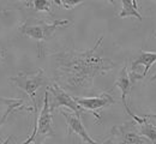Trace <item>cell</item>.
Listing matches in <instances>:
<instances>
[{
  "label": "cell",
  "mask_w": 156,
  "mask_h": 144,
  "mask_svg": "<svg viewBox=\"0 0 156 144\" xmlns=\"http://www.w3.org/2000/svg\"><path fill=\"white\" fill-rule=\"evenodd\" d=\"M9 81L16 88H18L24 94L28 95V97L33 102L34 112H36L40 108L37 91L41 88L47 89L52 83L46 76L43 68H37L36 71H20L18 75L10 77Z\"/></svg>",
  "instance_id": "obj_3"
},
{
  "label": "cell",
  "mask_w": 156,
  "mask_h": 144,
  "mask_svg": "<svg viewBox=\"0 0 156 144\" xmlns=\"http://www.w3.org/2000/svg\"><path fill=\"white\" fill-rule=\"evenodd\" d=\"M55 136L53 126V113L49 107V95L47 89L43 93V103L36 117L33 133L20 144H44V142Z\"/></svg>",
  "instance_id": "obj_4"
},
{
  "label": "cell",
  "mask_w": 156,
  "mask_h": 144,
  "mask_svg": "<svg viewBox=\"0 0 156 144\" xmlns=\"http://www.w3.org/2000/svg\"><path fill=\"white\" fill-rule=\"evenodd\" d=\"M137 127H138L139 133L143 137L149 139L151 142V144H156V126H154L153 124H150L143 117L142 123L137 124Z\"/></svg>",
  "instance_id": "obj_14"
},
{
  "label": "cell",
  "mask_w": 156,
  "mask_h": 144,
  "mask_svg": "<svg viewBox=\"0 0 156 144\" xmlns=\"http://www.w3.org/2000/svg\"><path fill=\"white\" fill-rule=\"evenodd\" d=\"M48 95H49V107L52 113L55 111H60L62 108H67L70 112H73L78 117L82 118L84 109L76 102L75 97L70 95L67 91H65L62 88H60L57 83L52 82L47 88Z\"/></svg>",
  "instance_id": "obj_5"
},
{
  "label": "cell",
  "mask_w": 156,
  "mask_h": 144,
  "mask_svg": "<svg viewBox=\"0 0 156 144\" xmlns=\"http://www.w3.org/2000/svg\"><path fill=\"white\" fill-rule=\"evenodd\" d=\"M59 113L64 117V119L66 121V125H67V135L69 136L73 133V135L78 136L85 144H98L88 133V131L85 130L80 117H78L77 114H75L73 112H69V111H65V109H60Z\"/></svg>",
  "instance_id": "obj_10"
},
{
  "label": "cell",
  "mask_w": 156,
  "mask_h": 144,
  "mask_svg": "<svg viewBox=\"0 0 156 144\" xmlns=\"http://www.w3.org/2000/svg\"><path fill=\"white\" fill-rule=\"evenodd\" d=\"M138 0H122L121 1V10L118 13L119 18L126 17H135L139 22L143 21V17L138 10Z\"/></svg>",
  "instance_id": "obj_12"
},
{
  "label": "cell",
  "mask_w": 156,
  "mask_h": 144,
  "mask_svg": "<svg viewBox=\"0 0 156 144\" xmlns=\"http://www.w3.org/2000/svg\"><path fill=\"white\" fill-rule=\"evenodd\" d=\"M23 5L25 7H30V9H34L36 12L40 13H47L49 16L53 15L52 12V5L53 1H49V0H33V1H25L23 2Z\"/></svg>",
  "instance_id": "obj_13"
},
{
  "label": "cell",
  "mask_w": 156,
  "mask_h": 144,
  "mask_svg": "<svg viewBox=\"0 0 156 144\" xmlns=\"http://www.w3.org/2000/svg\"><path fill=\"white\" fill-rule=\"evenodd\" d=\"M53 4H54V5H58L59 7H61V9H64V10L71 11V10H73L75 7L82 5L83 1H80V0H54Z\"/></svg>",
  "instance_id": "obj_15"
},
{
  "label": "cell",
  "mask_w": 156,
  "mask_h": 144,
  "mask_svg": "<svg viewBox=\"0 0 156 144\" xmlns=\"http://www.w3.org/2000/svg\"><path fill=\"white\" fill-rule=\"evenodd\" d=\"M155 2H156V1H155Z\"/></svg>",
  "instance_id": "obj_20"
},
{
  "label": "cell",
  "mask_w": 156,
  "mask_h": 144,
  "mask_svg": "<svg viewBox=\"0 0 156 144\" xmlns=\"http://www.w3.org/2000/svg\"><path fill=\"white\" fill-rule=\"evenodd\" d=\"M156 81V70H155V72H154V75L151 76V78H150V82H155Z\"/></svg>",
  "instance_id": "obj_19"
},
{
  "label": "cell",
  "mask_w": 156,
  "mask_h": 144,
  "mask_svg": "<svg viewBox=\"0 0 156 144\" xmlns=\"http://www.w3.org/2000/svg\"><path fill=\"white\" fill-rule=\"evenodd\" d=\"M111 133L113 135L114 144H151L149 139L139 133L137 123L132 119L121 125L113 126Z\"/></svg>",
  "instance_id": "obj_7"
},
{
  "label": "cell",
  "mask_w": 156,
  "mask_h": 144,
  "mask_svg": "<svg viewBox=\"0 0 156 144\" xmlns=\"http://www.w3.org/2000/svg\"><path fill=\"white\" fill-rule=\"evenodd\" d=\"M103 36H100L91 48L83 52L65 48L51 54L54 61V81L60 88L76 97L93 91L94 81L111 72L115 64L103 55Z\"/></svg>",
  "instance_id": "obj_1"
},
{
  "label": "cell",
  "mask_w": 156,
  "mask_h": 144,
  "mask_svg": "<svg viewBox=\"0 0 156 144\" xmlns=\"http://www.w3.org/2000/svg\"><path fill=\"white\" fill-rule=\"evenodd\" d=\"M132 85H133V83L131 82V79H130L129 71H127V65H124L122 68H121L120 72H119V76H118L117 81H115L113 88H112L111 90H113L114 88H119V89H120V91H121V103H122V106H124L125 112L131 117L132 120H135L137 124H140L142 120H143V117L136 115V114L131 111L130 104H129V95L131 94Z\"/></svg>",
  "instance_id": "obj_8"
},
{
  "label": "cell",
  "mask_w": 156,
  "mask_h": 144,
  "mask_svg": "<svg viewBox=\"0 0 156 144\" xmlns=\"http://www.w3.org/2000/svg\"><path fill=\"white\" fill-rule=\"evenodd\" d=\"M70 24L71 21L69 19H53L52 22H46V19L33 17L23 22L18 30L22 35L37 42L39 58H43L46 55V43L52 39L57 29L67 26Z\"/></svg>",
  "instance_id": "obj_2"
},
{
  "label": "cell",
  "mask_w": 156,
  "mask_h": 144,
  "mask_svg": "<svg viewBox=\"0 0 156 144\" xmlns=\"http://www.w3.org/2000/svg\"><path fill=\"white\" fill-rule=\"evenodd\" d=\"M156 62V52H145V51H140L136 57L132 59L130 67H127L129 71V76L131 82H137V76H138V68L140 65L144 66V71H143V79L147 77L150 67Z\"/></svg>",
  "instance_id": "obj_11"
},
{
  "label": "cell",
  "mask_w": 156,
  "mask_h": 144,
  "mask_svg": "<svg viewBox=\"0 0 156 144\" xmlns=\"http://www.w3.org/2000/svg\"><path fill=\"white\" fill-rule=\"evenodd\" d=\"M111 91H105V93H101L100 95L90 96V97H76V96L73 97L76 102L84 109V112L93 114L96 123L102 124V117L98 113V111L107 108L115 103V99Z\"/></svg>",
  "instance_id": "obj_6"
},
{
  "label": "cell",
  "mask_w": 156,
  "mask_h": 144,
  "mask_svg": "<svg viewBox=\"0 0 156 144\" xmlns=\"http://www.w3.org/2000/svg\"><path fill=\"white\" fill-rule=\"evenodd\" d=\"M2 58H4V49L0 47V61L2 60Z\"/></svg>",
  "instance_id": "obj_18"
},
{
  "label": "cell",
  "mask_w": 156,
  "mask_h": 144,
  "mask_svg": "<svg viewBox=\"0 0 156 144\" xmlns=\"http://www.w3.org/2000/svg\"><path fill=\"white\" fill-rule=\"evenodd\" d=\"M101 144H114V139H113V135L111 133V135H109V137H108L107 139H105V141H103V142H102Z\"/></svg>",
  "instance_id": "obj_17"
},
{
  "label": "cell",
  "mask_w": 156,
  "mask_h": 144,
  "mask_svg": "<svg viewBox=\"0 0 156 144\" xmlns=\"http://www.w3.org/2000/svg\"><path fill=\"white\" fill-rule=\"evenodd\" d=\"M148 121L150 124H153L154 126H156V113L155 114H145V115H143Z\"/></svg>",
  "instance_id": "obj_16"
},
{
  "label": "cell",
  "mask_w": 156,
  "mask_h": 144,
  "mask_svg": "<svg viewBox=\"0 0 156 144\" xmlns=\"http://www.w3.org/2000/svg\"><path fill=\"white\" fill-rule=\"evenodd\" d=\"M28 111L34 112L33 106H28L22 99H11V97H1L0 96V126L7 121L9 117L16 112ZM12 136H9L1 144H10Z\"/></svg>",
  "instance_id": "obj_9"
}]
</instances>
